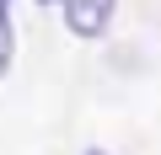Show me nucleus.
Instances as JSON below:
<instances>
[{
	"label": "nucleus",
	"mask_w": 161,
	"mask_h": 155,
	"mask_svg": "<svg viewBox=\"0 0 161 155\" xmlns=\"http://www.w3.org/2000/svg\"><path fill=\"white\" fill-rule=\"evenodd\" d=\"M59 6H64V27L75 38H102L118 0H59Z\"/></svg>",
	"instance_id": "1"
},
{
	"label": "nucleus",
	"mask_w": 161,
	"mask_h": 155,
	"mask_svg": "<svg viewBox=\"0 0 161 155\" xmlns=\"http://www.w3.org/2000/svg\"><path fill=\"white\" fill-rule=\"evenodd\" d=\"M0 22H11V0H0Z\"/></svg>",
	"instance_id": "2"
},
{
	"label": "nucleus",
	"mask_w": 161,
	"mask_h": 155,
	"mask_svg": "<svg viewBox=\"0 0 161 155\" xmlns=\"http://www.w3.org/2000/svg\"><path fill=\"white\" fill-rule=\"evenodd\" d=\"M86 155H108V150H86Z\"/></svg>",
	"instance_id": "3"
},
{
	"label": "nucleus",
	"mask_w": 161,
	"mask_h": 155,
	"mask_svg": "<svg viewBox=\"0 0 161 155\" xmlns=\"http://www.w3.org/2000/svg\"><path fill=\"white\" fill-rule=\"evenodd\" d=\"M38 6H54V0H38Z\"/></svg>",
	"instance_id": "4"
}]
</instances>
